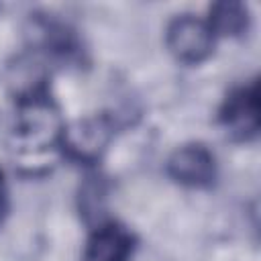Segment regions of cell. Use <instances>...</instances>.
Segmentation results:
<instances>
[{
    "instance_id": "1",
    "label": "cell",
    "mask_w": 261,
    "mask_h": 261,
    "mask_svg": "<svg viewBox=\"0 0 261 261\" xmlns=\"http://www.w3.org/2000/svg\"><path fill=\"white\" fill-rule=\"evenodd\" d=\"M63 120L47 90L20 94L10 120L8 139L20 153H39L59 145Z\"/></svg>"
},
{
    "instance_id": "2",
    "label": "cell",
    "mask_w": 261,
    "mask_h": 261,
    "mask_svg": "<svg viewBox=\"0 0 261 261\" xmlns=\"http://www.w3.org/2000/svg\"><path fill=\"white\" fill-rule=\"evenodd\" d=\"M114 135V120L108 114H94L63 124L59 147L63 153L80 163H94L100 159Z\"/></svg>"
},
{
    "instance_id": "3",
    "label": "cell",
    "mask_w": 261,
    "mask_h": 261,
    "mask_svg": "<svg viewBox=\"0 0 261 261\" xmlns=\"http://www.w3.org/2000/svg\"><path fill=\"white\" fill-rule=\"evenodd\" d=\"M226 135L237 141H251L259 135V90L257 82L232 90L218 112Z\"/></svg>"
},
{
    "instance_id": "4",
    "label": "cell",
    "mask_w": 261,
    "mask_h": 261,
    "mask_svg": "<svg viewBox=\"0 0 261 261\" xmlns=\"http://www.w3.org/2000/svg\"><path fill=\"white\" fill-rule=\"evenodd\" d=\"M165 41H167L169 51L179 61L200 63L212 53L214 33L210 31L208 22L192 14H181L169 22Z\"/></svg>"
},
{
    "instance_id": "5",
    "label": "cell",
    "mask_w": 261,
    "mask_h": 261,
    "mask_svg": "<svg viewBox=\"0 0 261 261\" xmlns=\"http://www.w3.org/2000/svg\"><path fill=\"white\" fill-rule=\"evenodd\" d=\"M167 173L181 186L206 188L216 177V161L208 147L200 143H190L177 147L167 159Z\"/></svg>"
},
{
    "instance_id": "6",
    "label": "cell",
    "mask_w": 261,
    "mask_h": 261,
    "mask_svg": "<svg viewBox=\"0 0 261 261\" xmlns=\"http://www.w3.org/2000/svg\"><path fill=\"white\" fill-rule=\"evenodd\" d=\"M27 35L35 47L57 57H71L77 51L73 31L61 20L51 18L47 14H33V18L29 20Z\"/></svg>"
},
{
    "instance_id": "7",
    "label": "cell",
    "mask_w": 261,
    "mask_h": 261,
    "mask_svg": "<svg viewBox=\"0 0 261 261\" xmlns=\"http://www.w3.org/2000/svg\"><path fill=\"white\" fill-rule=\"evenodd\" d=\"M133 251V237L116 222L98 224L88 239L82 261H126Z\"/></svg>"
},
{
    "instance_id": "8",
    "label": "cell",
    "mask_w": 261,
    "mask_h": 261,
    "mask_svg": "<svg viewBox=\"0 0 261 261\" xmlns=\"http://www.w3.org/2000/svg\"><path fill=\"white\" fill-rule=\"evenodd\" d=\"M208 27L214 35L239 37L249 27V10L241 2H216L210 8Z\"/></svg>"
},
{
    "instance_id": "9",
    "label": "cell",
    "mask_w": 261,
    "mask_h": 261,
    "mask_svg": "<svg viewBox=\"0 0 261 261\" xmlns=\"http://www.w3.org/2000/svg\"><path fill=\"white\" fill-rule=\"evenodd\" d=\"M4 210H6V184H4V175L0 171V220H2Z\"/></svg>"
}]
</instances>
